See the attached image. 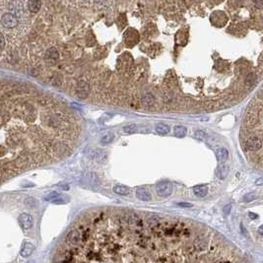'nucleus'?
<instances>
[{"label":"nucleus","mask_w":263,"mask_h":263,"mask_svg":"<svg viewBox=\"0 0 263 263\" xmlns=\"http://www.w3.org/2000/svg\"><path fill=\"white\" fill-rule=\"evenodd\" d=\"M231 209H232V205L231 204H227L226 206L223 208V212L226 216H228L229 214L231 213Z\"/></svg>","instance_id":"393cba45"},{"label":"nucleus","mask_w":263,"mask_h":263,"mask_svg":"<svg viewBox=\"0 0 263 263\" xmlns=\"http://www.w3.org/2000/svg\"><path fill=\"white\" fill-rule=\"evenodd\" d=\"M194 136L196 137L197 139H199V140H207L208 139V135L204 132V131H202V130L195 131Z\"/></svg>","instance_id":"aec40b11"},{"label":"nucleus","mask_w":263,"mask_h":263,"mask_svg":"<svg viewBox=\"0 0 263 263\" xmlns=\"http://www.w3.org/2000/svg\"><path fill=\"white\" fill-rule=\"evenodd\" d=\"M0 42H1V50H3V48H4V46H5V39H4V36L2 35H0Z\"/></svg>","instance_id":"a878e982"},{"label":"nucleus","mask_w":263,"mask_h":263,"mask_svg":"<svg viewBox=\"0 0 263 263\" xmlns=\"http://www.w3.org/2000/svg\"><path fill=\"white\" fill-rule=\"evenodd\" d=\"M262 146V140L257 136H251L247 140V147L249 151H257Z\"/></svg>","instance_id":"423d86ee"},{"label":"nucleus","mask_w":263,"mask_h":263,"mask_svg":"<svg viewBox=\"0 0 263 263\" xmlns=\"http://www.w3.org/2000/svg\"><path fill=\"white\" fill-rule=\"evenodd\" d=\"M26 205L28 207H35L37 205V201L34 199V198H28L26 200Z\"/></svg>","instance_id":"b1692460"},{"label":"nucleus","mask_w":263,"mask_h":263,"mask_svg":"<svg viewBox=\"0 0 263 263\" xmlns=\"http://www.w3.org/2000/svg\"><path fill=\"white\" fill-rule=\"evenodd\" d=\"M255 184L256 185H262L263 184V177H260V178H258V180H256Z\"/></svg>","instance_id":"c756f323"},{"label":"nucleus","mask_w":263,"mask_h":263,"mask_svg":"<svg viewBox=\"0 0 263 263\" xmlns=\"http://www.w3.org/2000/svg\"><path fill=\"white\" fill-rule=\"evenodd\" d=\"M216 157H217L218 162L224 163V162L228 160L229 152L227 149H225V148H219V149L216 150Z\"/></svg>","instance_id":"1a4fd4ad"},{"label":"nucleus","mask_w":263,"mask_h":263,"mask_svg":"<svg viewBox=\"0 0 263 263\" xmlns=\"http://www.w3.org/2000/svg\"><path fill=\"white\" fill-rule=\"evenodd\" d=\"M18 19L13 14H4L1 17V24L5 28H15L18 25Z\"/></svg>","instance_id":"7ed1b4c3"},{"label":"nucleus","mask_w":263,"mask_h":263,"mask_svg":"<svg viewBox=\"0 0 263 263\" xmlns=\"http://www.w3.org/2000/svg\"><path fill=\"white\" fill-rule=\"evenodd\" d=\"M157 193L162 197H167L168 195H171L173 193L174 187L171 183H170L168 181H161L157 184L156 187Z\"/></svg>","instance_id":"f03ea898"},{"label":"nucleus","mask_w":263,"mask_h":263,"mask_svg":"<svg viewBox=\"0 0 263 263\" xmlns=\"http://www.w3.org/2000/svg\"><path fill=\"white\" fill-rule=\"evenodd\" d=\"M113 192L119 195H127L129 193V188L124 186V185H115L113 187Z\"/></svg>","instance_id":"4468645a"},{"label":"nucleus","mask_w":263,"mask_h":263,"mask_svg":"<svg viewBox=\"0 0 263 263\" xmlns=\"http://www.w3.org/2000/svg\"><path fill=\"white\" fill-rule=\"evenodd\" d=\"M113 138H114L113 134V133H109V134H107V135H104V136L102 138L101 142H102V144H109V143H110V142H113Z\"/></svg>","instance_id":"412c9836"},{"label":"nucleus","mask_w":263,"mask_h":263,"mask_svg":"<svg viewBox=\"0 0 263 263\" xmlns=\"http://www.w3.org/2000/svg\"><path fill=\"white\" fill-rule=\"evenodd\" d=\"M59 195V193L58 192H56V191H52V192H50L49 194H48L46 195V197L45 198V200H48V201H52V200H54L55 198L58 196Z\"/></svg>","instance_id":"4be33fe9"},{"label":"nucleus","mask_w":263,"mask_h":263,"mask_svg":"<svg viewBox=\"0 0 263 263\" xmlns=\"http://www.w3.org/2000/svg\"><path fill=\"white\" fill-rule=\"evenodd\" d=\"M53 204H64V203H67L68 202V196H66V195H58L54 200L51 201Z\"/></svg>","instance_id":"6ab92c4d"},{"label":"nucleus","mask_w":263,"mask_h":263,"mask_svg":"<svg viewBox=\"0 0 263 263\" xmlns=\"http://www.w3.org/2000/svg\"><path fill=\"white\" fill-rule=\"evenodd\" d=\"M193 193L197 197H204L208 193V187L206 185H197L193 187Z\"/></svg>","instance_id":"f8f14e48"},{"label":"nucleus","mask_w":263,"mask_h":263,"mask_svg":"<svg viewBox=\"0 0 263 263\" xmlns=\"http://www.w3.org/2000/svg\"><path fill=\"white\" fill-rule=\"evenodd\" d=\"M136 197L139 200L142 201H149L151 200V194L145 188H137L136 190Z\"/></svg>","instance_id":"9d476101"},{"label":"nucleus","mask_w":263,"mask_h":263,"mask_svg":"<svg viewBox=\"0 0 263 263\" xmlns=\"http://www.w3.org/2000/svg\"><path fill=\"white\" fill-rule=\"evenodd\" d=\"M90 93V85L86 82H79L76 87V96L79 99H86Z\"/></svg>","instance_id":"39448f33"},{"label":"nucleus","mask_w":263,"mask_h":263,"mask_svg":"<svg viewBox=\"0 0 263 263\" xmlns=\"http://www.w3.org/2000/svg\"><path fill=\"white\" fill-rule=\"evenodd\" d=\"M258 232H259V234L263 235V225H262V226H260V227L258 228Z\"/></svg>","instance_id":"7c9ffc66"},{"label":"nucleus","mask_w":263,"mask_h":263,"mask_svg":"<svg viewBox=\"0 0 263 263\" xmlns=\"http://www.w3.org/2000/svg\"><path fill=\"white\" fill-rule=\"evenodd\" d=\"M40 5H42V2L39 1V0H32V1L28 2V8L30 11H32L34 13L39 12V10L40 8Z\"/></svg>","instance_id":"ddd939ff"},{"label":"nucleus","mask_w":263,"mask_h":263,"mask_svg":"<svg viewBox=\"0 0 263 263\" xmlns=\"http://www.w3.org/2000/svg\"><path fill=\"white\" fill-rule=\"evenodd\" d=\"M59 58V54L58 51L55 48H51L48 50V52L45 53V61L49 63L50 65L54 64L55 62H57V60Z\"/></svg>","instance_id":"0eeeda50"},{"label":"nucleus","mask_w":263,"mask_h":263,"mask_svg":"<svg viewBox=\"0 0 263 263\" xmlns=\"http://www.w3.org/2000/svg\"><path fill=\"white\" fill-rule=\"evenodd\" d=\"M229 174V166L227 165H220L217 168V171H216V175L220 178V180H225L227 177V175Z\"/></svg>","instance_id":"9b49d317"},{"label":"nucleus","mask_w":263,"mask_h":263,"mask_svg":"<svg viewBox=\"0 0 263 263\" xmlns=\"http://www.w3.org/2000/svg\"><path fill=\"white\" fill-rule=\"evenodd\" d=\"M174 135L178 138L184 137L185 135H186V128H185L184 126L177 125L174 128Z\"/></svg>","instance_id":"2eb2a0df"},{"label":"nucleus","mask_w":263,"mask_h":263,"mask_svg":"<svg viewBox=\"0 0 263 263\" xmlns=\"http://www.w3.org/2000/svg\"><path fill=\"white\" fill-rule=\"evenodd\" d=\"M255 198H256V195L253 193V192H250V193H247L244 197V201H245V202H250L252 200H254Z\"/></svg>","instance_id":"5701e85b"},{"label":"nucleus","mask_w":263,"mask_h":263,"mask_svg":"<svg viewBox=\"0 0 263 263\" xmlns=\"http://www.w3.org/2000/svg\"><path fill=\"white\" fill-rule=\"evenodd\" d=\"M18 222L19 225L21 226V228L23 230H30L33 227V218L31 215L27 214V213H23L19 216L18 218Z\"/></svg>","instance_id":"20e7f679"},{"label":"nucleus","mask_w":263,"mask_h":263,"mask_svg":"<svg viewBox=\"0 0 263 263\" xmlns=\"http://www.w3.org/2000/svg\"><path fill=\"white\" fill-rule=\"evenodd\" d=\"M34 250H35V247H34V244H32L31 242H29V241H25L24 244H23V247L21 249L20 254H21V256H23V257L27 258V257H29V256L32 255Z\"/></svg>","instance_id":"6e6552de"},{"label":"nucleus","mask_w":263,"mask_h":263,"mask_svg":"<svg viewBox=\"0 0 263 263\" xmlns=\"http://www.w3.org/2000/svg\"><path fill=\"white\" fill-rule=\"evenodd\" d=\"M248 216H249V218L252 219V220H254V219H257V218H258V216H257V215H256V214H253V213H251V212H249V213H248Z\"/></svg>","instance_id":"c85d7f7f"},{"label":"nucleus","mask_w":263,"mask_h":263,"mask_svg":"<svg viewBox=\"0 0 263 263\" xmlns=\"http://www.w3.org/2000/svg\"><path fill=\"white\" fill-rule=\"evenodd\" d=\"M178 205H180V207H184V208L192 207V204H190V203H178Z\"/></svg>","instance_id":"cd10ccee"},{"label":"nucleus","mask_w":263,"mask_h":263,"mask_svg":"<svg viewBox=\"0 0 263 263\" xmlns=\"http://www.w3.org/2000/svg\"><path fill=\"white\" fill-rule=\"evenodd\" d=\"M84 175H85V181H86L87 183H93V184H95L96 181H98L97 180V177H96L95 174L88 173V174H85Z\"/></svg>","instance_id":"a211bd4d"},{"label":"nucleus","mask_w":263,"mask_h":263,"mask_svg":"<svg viewBox=\"0 0 263 263\" xmlns=\"http://www.w3.org/2000/svg\"><path fill=\"white\" fill-rule=\"evenodd\" d=\"M253 4L258 8H262L263 7V0H259V1H254Z\"/></svg>","instance_id":"bb28decb"},{"label":"nucleus","mask_w":263,"mask_h":263,"mask_svg":"<svg viewBox=\"0 0 263 263\" xmlns=\"http://www.w3.org/2000/svg\"><path fill=\"white\" fill-rule=\"evenodd\" d=\"M50 263H249L211 229L177 218L121 210L87 212Z\"/></svg>","instance_id":"f257e3e1"},{"label":"nucleus","mask_w":263,"mask_h":263,"mask_svg":"<svg viewBox=\"0 0 263 263\" xmlns=\"http://www.w3.org/2000/svg\"><path fill=\"white\" fill-rule=\"evenodd\" d=\"M123 131L127 134H134L137 132V126L136 124L134 123H131V124H128V125L124 126L123 127Z\"/></svg>","instance_id":"f3484780"},{"label":"nucleus","mask_w":263,"mask_h":263,"mask_svg":"<svg viewBox=\"0 0 263 263\" xmlns=\"http://www.w3.org/2000/svg\"><path fill=\"white\" fill-rule=\"evenodd\" d=\"M156 131L158 133L162 134V135H165V134H168L170 132V126H168L167 124L164 123H159L156 126Z\"/></svg>","instance_id":"dca6fc26"}]
</instances>
